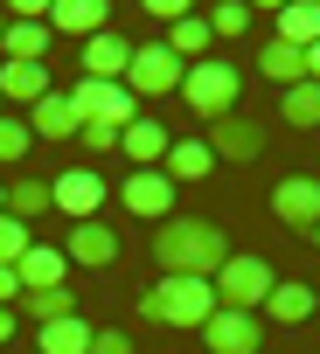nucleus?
I'll return each mask as SVG.
<instances>
[{
  "instance_id": "13",
  "label": "nucleus",
  "mask_w": 320,
  "mask_h": 354,
  "mask_svg": "<svg viewBox=\"0 0 320 354\" xmlns=\"http://www.w3.org/2000/svg\"><path fill=\"white\" fill-rule=\"evenodd\" d=\"M125 70H132V42L118 28H105V35L84 42V77L91 84H125Z\"/></svg>"
},
{
  "instance_id": "2",
  "label": "nucleus",
  "mask_w": 320,
  "mask_h": 354,
  "mask_svg": "<svg viewBox=\"0 0 320 354\" xmlns=\"http://www.w3.org/2000/svg\"><path fill=\"white\" fill-rule=\"evenodd\" d=\"M209 313H216V285H209V278H160V285L139 299V319L181 326V333H202Z\"/></svg>"
},
{
  "instance_id": "26",
  "label": "nucleus",
  "mask_w": 320,
  "mask_h": 354,
  "mask_svg": "<svg viewBox=\"0 0 320 354\" xmlns=\"http://www.w3.org/2000/svg\"><path fill=\"white\" fill-rule=\"evenodd\" d=\"M160 42H168V49L181 56V63H202V56L216 49V35H209V15H181V21H175L168 35H160Z\"/></svg>"
},
{
  "instance_id": "23",
  "label": "nucleus",
  "mask_w": 320,
  "mask_h": 354,
  "mask_svg": "<svg viewBox=\"0 0 320 354\" xmlns=\"http://www.w3.org/2000/svg\"><path fill=\"white\" fill-rule=\"evenodd\" d=\"M15 271H21V292H49V285H63V278H70V257H63L56 243H35Z\"/></svg>"
},
{
  "instance_id": "29",
  "label": "nucleus",
  "mask_w": 320,
  "mask_h": 354,
  "mask_svg": "<svg viewBox=\"0 0 320 354\" xmlns=\"http://www.w3.org/2000/svg\"><path fill=\"white\" fill-rule=\"evenodd\" d=\"M251 15H258L251 0H216V8H209V35H216V42H237V35L251 28Z\"/></svg>"
},
{
  "instance_id": "27",
  "label": "nucleus",
  "mask_w": 320,
  "mask_h": 354,
  "mask_svg": "<svg viewBox=\"0 0 320 354\" xmlns=\"http://www.w3.org/2000/svg\"><path fill=\"white\" fill-rule=\"evenodd\" d=\"M15 306H21V319H28V326H56V319H70V313H77L70 285H49V292H21Z\"/></svg>"
},
{
  "instance_id": "32",
  "label": "nucleus",
  "mask_w": 320,
  "mask_h": 354,
  "mask_svg": "<svg viewBox=\"0 0 320 354\" xmlns=\"http://www.w3.org/2000/svg\"><path fill=\"white\" fill-rule=\"evenodd\" d=\"M91 354H132V333H118V326H98V333H91Z\"/></svg>"
},
{
  "instance_id": "9",
  "label": "nucleus",
  "mask_w": 320,
  "mask_h": 354,
  "mask_svg": "<svg viewBox=\"0 0 320 354\" xmlns=\"http://www.w3.org/2000/svg\"><path fill=\"white\" fill-rule=\"evenodd\" d=\"M202 347H209V354H258V347H265V319H258V313L216 306L209 326H202Z\"/></svg>"
},
{
  "instance_id": "39",
  "label": "nucleus",
  "mask_w": 320,
  "mask_h": 354,
  "mask_svg": "<svg viewBox=\"0 0 320 354\" xmlns=\"http://www.w3.org/2000/svg\"><path fill=\"white\" fill-rule=\"evenodd\" d=\"M313 250H320V230H313Z\"/></svg>"
},
{
  "instance_id": "3",
  "label": "nucleus",
  "mask_w": 320,
  "mask_h": 354,
  "mask_svg": "<svg viewBox=\"0 0 320 354\" xmlns=\"http://www.w3.org/2000/svg\"><path fill=\"white\" fill-rule=\"evenodd\" d=\"M209 285H216V306H230V313H265V299H272L278 271H272L265 257H251V250H230V257H223V271H216Z\"/></svg>"
},
{
  "instance_id": "22",
  "label": "nucleus",
  "mask_w": 320,
  "mask_h": 354,
  "mask_svg": "<svg viewBox=\"0 0 320 354\" xmlns=\"http://www.w3.org/2000/svg\"><path fill=\"white\" fill-rule=\"evenodd\" d=\"M160 167H168V181H175V188H188V181H209V174H216V153H209L202 139H175Z\"/></svg>"
},
{
  "instance_id": "38",
  "label": "nucleus",
  "mask_w": 320,
  "mask_h": 354,
  "mask_svg": "<svg viewBox=\"0 0 320 354\" xmlns=\"http://www.w3.org/2000/svg\"><path fill=\"white\" fill-rule=\"evenodd\" d=\"M0 35H8V15H0Z\"/></svg>"
},
{
  "instance_id": "33",
  "label": "nucleus",
  "mask_w": 320,
  "mask_h": 354,
  "mask_svg": "<svg viewBox=\"0 0 320 354\" xmlns=\"http://www.w3.org/2000/svg\"><path fill=\"white\" fill-rule=\"evenodd\" d=\"M77 139H84V146H91V153H112V146H118V125H84V132H77Z\"/></svg>"
},
{
  "instance_id": "4",
  "label": "nucleus",
  "mask_w": 320,
  "mask_h": 354,
  "mask_svg": "<svg viewBox=\"0 0 320 354\" xmlns=\"http://www.w3.org/2000/svg\"><path fill=\"white\" fill-rule=\"evenodd\" d=\"M237 91H244V77H237L230 56H202V63H188V77H181V97H188V111H202V118H230V111H237Z\"/></svg>"
},
{
  "instance_id": "1",
  "label": "nucleus",
  "mask_w": 320,
  "mask_h": 354,
  "mask_svg": "<svg viewBox=\"0 0 320 354\" xmlns=\"http://www.w3.org/2000/svg\"><path fill=\"white\" fill-rule=\"evenodd\" d=\"M223 257H230V243H223L216 216H168L153 230V264L168 278H216Z\"/></svg>"
},
{
  "instance_id": "7",
  "label": "nucleus",
  "mask_w": 320,
  "mask_h": 354,
  "mask_svg": "<svg viewBox=\"0 0 320 354\" xmlns=\"http://www.w3.org/2000/svg\"><path fill=\"white\" fill-rule=\"evenodd\" d=\"M202 146L216 153V167H251V160L265 153V125H258V118H244V111H230V118H209Z\"/></svg>"
},
{
  "instance_id": "34",
  "label": "nucleus",
  "mask_w": 320,
  "mask_h": 354,
  "mask_svg": "<svg viewBox=\"0 0 320 354\" xmlns=\"http://www.w3.org/2000/svg\"><path fill=\"white\" fill-rule=\"evenodd\" d=\"M15 299H21V271L0 264V306H15Z\"/></svg>"
},
{
  "instance_id": "17",
  "label": "nucleus",
  "mask_w": 320,
  "mask_h": 354,
  "mask_svg": "<svg viewBox=\"0 0 320 354\" xmlns=\"http://www.w3.org/2000/svg\"><path fill=\"white\" fill-rule=\"evenodd\" d=\"M49 97V63H8L0 56V104H42Z\"/></svg>"
},
{
  "instance_id": "37",
  "label": "nucleus",
  "mask_w": 320,
  "mask_h": 354,
  "mask_svg": "<svg viewBox=\"0 0 320 354\" xmlns=\"http://www.w3.org/2000/svg\"><path fill=\"white\" fill-rule=\"evenodd\" d=\"M0 216H8V188H0Z\"/></svg>"
},
{
  "instance_id": "25",
  "label": "nucleus",
  "mask_w": 320,
  "mask_h": 354,
  "mask_svg": "<svg viewBox=\"0 0 320 354\" xmlns=\"http://www.w3.org/2000/svg\"><path fill=\"white\" fill-rule=\"evenodd\" d=\"M278 42H292V49L320 42V0H285L278 8Z\"/></svg>"
},
{
  "instance_id": "28",
  "label": "nucleus",
  "mask_w": 320,
  "mask_h": 354,
  "mask_svg": "<svg viewBox=\"0 0 320 354\" xmlns=\"http://www.w3.org/2000/svg\"><path fill=\"white\" fill-rule=\"evenodd\" d=\"M278 111H285V125H299V132H313V125H320V84L306 77V84H292V91H278Z\"/></svg>"
},
{
  "instance_id": "10",
  "label": "nucleus",
  "mask_w": 320,
  "mask_h": 354,
  "mask_svg": "<svg viewBox=\"0 0 320 354\" xmlns=\"http://www.w3.org/2000/svg\"><path fill=\"white\" fill-rule=\"evenodd\" d=\"M49 188H56V216H70V223H91L105 209V174L98 167H63Z\"/></svg>"
},
{
  "instance_id": "18",
  "label": "nucleus",
  "mask_w": 320,
  "mask_h": 354,
  "mask_svg": "<svg viewBox=\"0 0 320 354\" xmlns=\"http://www.w3.org/2000/svg\"><path fill=\"white\" fill-rule=\"evenodd\" d=\"M49 42H56L49 21H8V35H0V56H8V63H49Z\"/></svg>"
},
{
  "instance_id": "5",
  "label": "nucleus",
  "mask_w": 320,
  "mask_h": 354,
  "mask_svg": "<svg viewBox=\"0 0 320 354\" xmlns=\"http://www.w3.org/2000/svg\"><path fill=\"white\" fill-rule=\"evenodd\" d=\"M181 77H188V63H181L168 42H132V70H125V91H132L139 104H153V97L181 91Z\"/></svg>"
},
{
  "instance_id": "6",
  "label": "nucleus",
  "mask_w": 320,
  "mask_h": 354,
  "mask_svg": "<svg viewBox=\"0 0 320 354\" xmlns=\"http://www.w3.org/2000/svg\"><path fill=\"white\" fill-rule=\"evenodd\" d=\"M175 195H181V188L168 181V167H132V174H125V188H118V202H125L139 223H153V230L175 216Z\"/></svg>"
},
{
  "instance_id": "19",
  "label": "nucleus",
  "mask_w": 320,
  "mask_h": 354,
  "mask_svg": "<svg viewBox=\"0 0 320 354\" xmlns=\"http://www.w3.org/2000/svg\"><path fill=\"white\" fill-rule=\"evenodd\" d=\"M8 216H15V223H42V216H56V188L42 181V174L8 181Z\"/></svg>"
},
{
  "instance_id": "15",
  "label": "nucleus",
  "mask_w": 320,
  "mask_h": 354,
  "mask_svg": "<svg viewBox=\"0 0 320 354\" xmlns=\"http://www.w3.org/2000/svg\"><path fill=\"white\" fill-rule=\"evenodd\" d=\"M28 132H35V139H49V146H56V139H77V132H84V118H77L70 91H49L42 104H28Z\"/></svg>"
},
{
  "instance_id": "30",
  "label": "nucleus",
  "mask_w": 320,
  "mask_h": 354,
  "mask_svg": "<svg viewBox=\"0 0 320 354\" xmlns=\"http://www.w3.org/2000/svg\"><path fill=\"white\" fill-rule=\"evenodd\" d=\"M28 146H35L28 118H15V111H0V167H21V160H28Z\"/></svg>"
},
{
  "instance_id": "14",
  "label": "nucleus",
  "mask_w": 320,
  "mask_h": 354,
  "mask_svg": "<svg viewBox=\"0 0 320 354\" xmlns=\"http://www.w3.org/2000/svg\"><path fill=\"white\" fill-rule=\"evenodd\" d=\"M168 146H175V139H168V125H160L153 111H139V118L118 132V153H125L132 167H160V160H168Z\"/></svg>"
},
{
  "instance_id": "20",
  "label": "nucleus",
  "mask_w": 320,
  "mask_h": 354,
  "mask_svg": "<svg viewBox=\"0 0 320 354\" xmlns=\"http://www.w3.org/2000/svg\"><path fill=\"white\" fill-rule=\"evenodd\" d=\"M258 77L265 84H278V91H292V84H306V49H292V42H265L258 49Z\"/></svg>"
},
{
  "instance_id": "8",
  "label": "nucleus",
  "mask_w": 320,
  "mask_h": 354,
  "mask_svg": "<svg viewBox=\"0 0 320 354\" xmlns=\"http://www.w3.org/2000/svg\"><path fill=\"white\" fill-rule=\"evenodd\" d=\"M70 104H77L84 125H118V132H125V125L139 118V97H132L125 84H91V77H84V84L70 91Z\"/></svg>"
},
{
  "instance_id": "24",
  "label": "nucleus",
  "mask_w": 320,
  "mask_h": 354,
  "mask_svg": "<svg viewBox=\"0 0 320 354\" xmlns=\"http://www.w3.org/2000/svg\"><path fill=\"white\" fill-rule=\"evenodd\" d=\"M91 319L84 313H70V319H56V326H35V347L42 354H91Z\"/></svg>"
},
{
  "instance_id": "12",
  "label": "nucleus",
  "mask_w": 320,
  "mask_h": 354,
  "mask_svg": "<svg viewBox=\"0 0 320 354\" xmlns=\"http://www.w3.org/2000/svg\"><path fill=\"white\" fill-rule=\"evenodd\" d=\"M63 257L70 264H84V271H112L118 264V230L112 223H70V236H63Z\"/></svg>"
},
{
  "instance_id": "16",
  "label": "nucleus",
  "mask_w": 320,
  "mask_h": 354,
  "mask_svg": "<svg viewBox=\"0 0 320 354\" xmlns=\"http://www.w3.org/2000/svg\"><path fill=\"white\" fill-rule=\"evenodd\" d=\"M49 28L56 35H105L112 28V8H105V0H49Z\"/></svg>"
},
{
  "instance_id": "35",
  "label": "nucleus",
  "mask_w": 320,
  "mask_h": 354,
  "mask_svg": "<svg viewBox=\"0 0 320 354\" xmlns=\"http://www.w3.org/2000/svg\"><path fill=\"white\" fill-rule=\"evenodd\" d=\"M15 333H21V313H8V306H0V347H8Z\"/></svg>"
},
{
  "instance_id": "31",
  "label": "nucleus",
  "mask_w": 320,
  "mask_h": 354,
  "mask_svg": "<svg viewBox=\"0 0 320 354\" xmlns=\"http://www.w3.org/2000/svg\"><path fill=\"white\" fill-rule=\"evenodd\" d=\"M28 250H35V230H28V223H15V216H0V264L15 271Z\"/></svg>"
},
{
  "instance_id": "11",
  "label": "nucleus",
  "mask_w": 320,
  "mask_h": 354,
  "mask_svg": "<svg viewBox=\"0 0 320 354\" xmlns=\"http://www.w3.org/2000/svg\"><path fill=\"white\" fill-rule=\"evenodd\" d=\"M272 216L285 223V230H320V181L313 174H285V181L272 188Z\"/></svg>"
},
{
  "instance_id": "36",
  "label": "nucleus",
  "mask_w": 320,
  "mask_h": 354,
  "mask_svg": "<svg viewBox=\"0 0 320 354\" xmlns=\"http://www.w3.org/2000/svg\"><path fill=\"white\" fill-rule=\"evenodd\" d=\"M306 77H313V84H320V42H313V49H306Z\"/></svg>"
},
{
  "instance_id": "21",
  "label": "nucleus",
  "mask_w": 320,
  "mask_h": 354,
  "mask_svg": "<svg viewBox=\"0 0 320 354\" xmlns=\"http://www.w3.org/2000/svg\"><path fill=\"white\" fill-rule=\"evenodd\" d=\"M258 319H272V326H299V319H313V285H299V278H278Z\"/></svg>"
}]
</instances>
